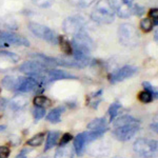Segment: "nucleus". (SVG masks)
Segmentation results:
<instances>
[{
  "label": "nucleus",
  "mask_w": 158,
  "mask_h": 158,
  "mask_svg": "<svg viewBox=\"0 0 158 158\" xmlns=\"http://www.w3.org/2000/svg\"><path fill=\"white\" fill-rule=\"evenodd\" d=\"M142 85H143V88H144V91L149 92V93L151 94V95L154 98H157L158 92H157V89L155 88V86H153L151 83L148 82V81H144V82H142Z\"/></svg>",
  "instance_id": "nucleus-33"
},
{
  "label": "nucleus",
  "mask_w": 158,
  "mask_h": 158,
  "mask_svg": "<svg viewBox=\"0 0 158 158\" xmlns=\"http://www.w3.org/2000/svg\"><path fill=\"white\" fill-rule=\"evenodd\" d=\"M114 12L120 18H129L133 15V0H112Z\"/></svg>",
  "instance_id": "nucleus-8"
},
{
  "label": "nucleus",
  "mask_w": 158,
  "mask_h": 158,
  "mask_svg": "<svg viewBox=\"0 0 158 158\" xmlns=\"http://www.w3.org/2000/svg\"><path fill=\"white\" fill-rule=\"evenodd\" d=\"M59 138V133L55 131L49 132L48 134V138H47V142H45V147H44V151H49L50 149H52L53 147L56 146L57 143V140Z\"/></svg>",
  "instance_id": "nucleus-21"
},
{
  "label": "nucleus",
  "mask_w": 158,
  "mask_h": 158,
  "mask_svg": "<svg viewBox=\"0 0 158 158\" xmlns=\"http://www.w3.org/2000/svg\"><path fill=\"white\" fill-rule=\"evenodd\" d=\"M109 128H103V129H97V130H90V131L83 132L85 135V138L86 140V143H90V142L94 141V140L102 137L104 134L106 133V131Z\"/></svg>",
  "instance_id": "nucleus-14"
},
{
  "label": "nucleus",
  "mask_w": 158,
  "mask_h": 158,
  "mask_svg": "<svg viewBox=\"0 0 158 158\" xmlns=\"http://www.w3.org/2000/svg\"><path fill=\"white\" fill-rule=\"evenodd\" d=\"M114 158H120V157H114Z\"/></svg>",
  "instance_id": "nucleus-44"
},
{
  "label": "nucleus",
  "mask_w": 158,
  "mask_h": 158,
  "mask_svg": "<svg viewBox=\"0 0 158 158\" xmlns=\"http://www.w3.org/2000/svg\"><path fill=\"white\" fill-rule=\"evenodd\" d=\"M42 79L45 83L56 80H64V79H77L76 76L65 72V71L56 70V69H48L44 72H42Z\"/></svg>",
  "instance_id": "nucleus-10"
},
{
  "label": "nucleus",
  "mask_w": 158,
  "mask_h": 158,
  "mask_svg": "<svg viewBox=\"0 0 158 158\" xmlns=\"http://www.w3.org/2000/svg\"><path fill=\"white\" fill-rule=\"evenodd\" d=\"M71 44H72L73 51H77V52L83 53V54L89 56H90V53L95 48L94 41L85 31L74 35Z\"/></svg>",
  "instance_id": "nucleus-4"
},
{
  "label": "nucleus",
  "mask_w": 158,
  "mask_h": 158,
  "mask_svg": "<svg viewBox=\"0 0 158 158\" xmlns=\"http://www.w3.org/2000/svg\"><path fill=\"white\" fill-rule=\"evenodd\" d=\"M133 149L135 153L144 158H153L156 156L158 143L154 139L138 138L135 140L133 144Z\"/></svg>",
  "instance_id": "nucleus-3"
},
{
  "label": "nucleus",
  "mask_w": 158,
  "mask_h": 158,
  "mask_svg": "<svg viewBox=\"0 0 158 158\" xmlns=\"http://www.w3.org/2000/svg\"><path fill=\"white\" fill-rule=\"evenodd\" d=\"M27 152H29V151H27V150H23V151L20 153V154L16 158H27Z\"/></svg>",
  "instance_id": "nucleus-39"
},
{
  "label": "nucleus",
  "mask_w": 158,
  "mask_h": 158,
  "mask_svg": "<svg viewBox=\"0 0 158 158\" xmlns=\"http://www.w3.org/2000/svg\"><path fill=\"white\" fill-rule=\"evenodd\" d=\"M45 115V109L42 106H35L33 110V116H34L35 120H40Z\"/></svg>",
  "instance_id": "nucleus-32"
},
{
  "label": "nucleus",
  "mask_w": 158,
  "mask_h": 158,
  "mask_svg": "<svg viewBox=\"0 0 158 158\" xmlns=\"http://www.w3.org/2000/svg\"><path fill=\"white\" fill-rule=\"evenodd\" d=\"M58 43L60 44V49L65 55L70 56L73 54V48L72 44L64 36H58Z\"/></svg>",
  "instance_id": "nucleus-20"
},
{
  "label": "nucleus",
  "mask_w": 158,
  "mask_h": 158,
  "mask_svg": "<svg viewBox=\"0 0 158 158\" xmlns=\"http://www.w3.org/2000/svg\"><path fill=\"white\" fill-rule=\"evenodd\" d=\"M121 109V103L120 102H114L110 106L109 108V111H108V114H109V117H110V121H113L114 118L117 116V114L119 113Z\"/></svg>",
  "instance_id": "nucleus-25"
},
{
  "label": "nucleus",
  "mask_w": 158,
  "mask_h": 158,
  "mask_svg": "<svg viewBox=\"0 0 158 158\" xmlns=\"http://www.w3.org/2000/svg\"><path fill=\"white\" fill-rule=\"evenodd\" d=\"M154 39H155V41H158V31L156 30L155 31V37H154Z\"/></svg>",
  "instance_id": "nucleus-42"
},
{
  "label": "nucleus",
  "mask_w": 158,
  "mask_h": 158,
  "mask_svg": "<svg viewBox=\"0 0 158 158\" xmlns=\"http://www.w3.org/2000/svg\"><path fill=\"white\" fill-rule=\"evenodd\" d=\"M0 38H1L9 47L10 45H14V47H16V45L29 47L30 45V41L27 38L15 34V33H12V32H2L1 34H0Z\"/></svg>",
  "instance_id": "nucleus-12"
},
{
  "label": "nucleus",
  "mask_w": 158,
  "mask_h": 158,
  "mask_svg": "<svg viewBox=\"0 0 158 158\" xmlns=\"http://www.w3.org/2000/svg\"><path fill=\"white\" fill-rule=\"evenodd\" d=\"M138 99L141 101L142 103H150V102H152V101H153L154 97H153L149 92L142 91V92H140V93L138 94Z\"/></svg>",
  "instance_id": "nucleus-30"
},
{
  "label": "nucleus",
  "mask_w": 158,
  "mask_h": 158,
  "mask_svg": "<svg viewBox=\"0 0 158 158\" xmlns=\"http://www.w3.org/2000/svg\"><path fill=\"white\" fill-rule=\"evenodd\" d=\"M33 3L35 6L42 7V9H47V7H50L53 4V0H32Z\"/></svg>",
  "instance_id": "nucleus-34"
},
{
  "label": "nucleus",
  "mask_w": 158,
  "mask_h": 158,
  "mask_svg": "<svg viewBox=\"0 0 158 158\" xmlns=\"http://www.w3.org/2000/svg\"><path fill=\"white\" fill-rule=\"evenodd\" d=\"M11 150L6 146H0V158H9Z\"/></svg>",
  "instance_id": "nucleus-36"
},
{
  "label": "nucleus",
  "mask_w": 158,
  "mask_h": 158,
  "mask_svg": "<svg viewBox=\"0 0 158 158\" xmlns=\"http://www.w3.org/2000/svg\"><path fill=\"white\" fill-rule=\"evenodd\" d=\"M157 17H158V10L157 7H155V9H151L149 12V18L150 19H153L154 20V22H153V24L157 25Z\"/></svg>",
  "instance_id": "nucleus-37"
},
{
  "label": "nucleus",
  "mask_w": 158,
  "mask_h": 158,
  "mask_svg": "<svg viewBox=\"0 0 158 158\" xmlns=\"http://www.w3.org/2000/svg\"><path fill=\"white\" fill-rule=\"evenodd\" d=\"M153 27H154V24H153V21L150 18H143L140 21V29L146 33L152 31Z\"/></svg>",
  "instance_id": "nucleus-28"
},
{
  "label": "nucleus",
  "mask_w": 158,
  "mask_h": 158,
  "mask_svg": "<svg viewBox=\"0 0 158 158\" xmlns=\"http://www.w3.org/2000/svg\"><path fill=\"white\" fill-rule=\"evenodd\" d=\"M119 41L124 47L133 48L139 42V34L136 27L131 23H123L118 27Z\"/></svg>",
  "instance_id": "nucleus-2"
},
{
  "label": "nucleus",
  "mask_w": 158,
  "mask_h": 158,
  "mask_svg": "<svg viewBox=\"0 0 158 158\" xmlns=\"http://www.w3.org/2000/svg\"><path fill=\"white\" fill-rule=\"evenodd\" d=\"M54 158H74V152L71 147L61 146L57 149Z\"/></svg>",
  "instance_id": "nucleus-18"
},
{
  "label": "nucleus",
  "mask_w": 158,
  "mask_h": 158,
  "mask_svg": "<svg viewBox=\"0 0 158 158\" xmlns=\"http://www.w3.org/2000/svg\"><path fill=\"white\" fill-rule=\"evenodd\" d=\"M19 77H15V76H6L2 79L1 83L3 85V88H6V90L11 91H16L17 85H18Z\"/></svg>",
  "instance_id": "nucleus-17"
},
{
  "label": "nucleus",
  "mask_w": 158,
  "mask_h": 158,
  "mask_svg": "<svg viewBox=\"0 0 158 158\" xmlns=\"http://www.w3.org/2000/svg\"><path fill=\"white\" fill-rule=\"evenodd\" d=\"M138 72L135 67H132V65H124V67L120 68L119 70L115 71L110 75V82L111 83H117L120 82V81H123L126 79H128L132 76H134L135 74Z\"/></svg>",
  "instance_id": "nucleus-9"
},
{
  "label": "nucleus",
  "mask_w": 158,
  "mask_h": 158,
  "mask_svg": "<svg viewBox=\"0 0 158 158\" xmlns=\"http://www.w3.org/2000/svg\"><path fill=\"white\" fill-rule=\"evenodd\" d=\"M86 140L85 138V135L83 133H80L78 134L77 136L74 138V150H75L76 154L81 156L83 154L85 150V147H86Z\"/></svg>",
  "instance_id": "nucleus-15"
},
{
  "label": "nucleus",
  "mask_w": 158,
  "mask_h": 158,
  "mask_svg": "<svg viewBox=\"0 0 158 158\" xmlns=\"http://www.w3.org/2000/svg\"><path fill=\"white\" fill-rule=\"evenodd\" d=\"M49 67L47 64H44L41 61H25L19 67L20 72L27 74L29 76L35 75V74H39L44 72L45 70H48Z\"/></svg>",
  "instance_id": "nucleus-11"
},
{
  "label": "nucleus",
  "mask_w": 158,
  "mask_h": 158,
  "mask_svg": "<svg viewBox=\"0 0 158 158\" xmlns=\"http://www.w3.org/2000/svg\"><path fill=\"white\" fill-rule=\"evenodd\" d=\"M69 2L78 7H89L95 2V0H69Z\"/></svg>",
  "instance_id": "nucleus-27"
},
{
  "label": "nucleus",
  "mask_w": 158,
  "mask_h": 158,
  "mask_svg": "<svg viewBox=\"0 0 158 158\" xmlns=\"http://www.w3.org/2000/svg\"><path fill=\"white\" fill-rule=\"evenodd\" d=\"M29 29L36 37L51 43V44L56 45L58 43V36L56 35V33L45 25L36 23V22H31L29 23Z\"/></svg>",
  "instance_id": "nucleus-5"
},
{
  "label": "nucleus",
  "mask_w": 158,
  "mask_h": 158,
  "mask_svg": "<svg viewBox=\"0 0 158 158\" xmlns=\"http://www.w3.org/2000/svg\"><path fill=\"white\" fill-rule=\"evenodd\" d=\"M44 136H45L44 133H38L36 135H34L32 138L27 140V144L30 147H39L43 142V140H44Z\"/></svg>",
  "instance_id": "nucleus-23"
},
{
  "label": "nucleus",
  "mask_w": 158,
  "mask_h": 158,
  "mask_svg": "<svg viewBox=\"0 0 158 158\" xmlns=\"http://www.w3.org/2000/svg\"><path fill=\"white\" fill-rule=\"evenodd\" d=\"M133 14L137 15V16H141L144 14V9L143 6H140L139 4H134L133 6Z\"/></svg>",
  "instance_id": "nucleus-38"
},
{
  "label": "nucleus",
  "mask_w": 158,
  "mask_h": 158,
  "mask_svg": "<svg viewBox=\"0 0 158 158\" xmlns=\"http://www.w3.org/2000/svg\"><path fill=\"white\" fill-rule=\"evenodd\" d=\"M140 126L138 121L132 122V123L126 124V126L117 127L113 130L114 137L119 140V141H129L131 138L136 135L137 132L139 131Z\"/></svg>",
  "instance_id": "nucleus-6"
},
{
  "label": "nucleus",
  "mask_w": 158,
  "mask_h": 158,
  "mask_svg": "<svg viewBox=\"0 0 158 158\" xmlns=\"http://www.w3.org/2000/svg\"><path fill=\"white\" fill-rule=\"evenodd\" d=\"M37 88H42V85L33 77H19L18 85L16 91L20 93H30V92L36 91Z\"/></svg>",
  "instance_id": "nucleus-13"
},
{
  "label": "nucleus",
  "mask_w": 158,
  "mask_h": 158,
  "mask_svg": "<svg viewBox=\"0 0 158 158\" xmlns=\"http://www.w3.org/2000/svg\"><path fill=\"white\" fill-rule=\"evenodd\" d=\"M91 18L97 23H112L115 19V12L111 0H98L91 14Z\"/></svg>",
  "instance_id": "nucleus-1"
},
{
  "label": "nucleus",
  "mask_w": 158,
  "mask_h": 158,
  "mask_svg": "<svg viewBox=\"0 0 158 158\" xmlns=\"http://www.w3.org/2000/svg\"><path fill=\"white\" fill-rule=\"evenodd\" d=\"M137 121L134 117L130 116V115H124L118 118L117 120L114 122V127L117 128V127H121V126H126V124H129V123H132V122H135Z\"/></svg>",
  "instance_id": "nucleus-26"
},
{
  "label": "nucleus",
  "mask_w": 158,
  "mask_h": 158,
  "mask_svg": "<svg viewBox=\"0 0 158 158\" xmlns=\"http://www.w3.org/2000/svg\"><path fill=\"white\" fill-rule=\"evenodd\" d=\"M103 128H108L104 117L94 119V120H92L90 123L88 124V129H90V130H97V129H103Z\"/></svg>",
  "instance_id": "nucleus-22"
},
{
  "label": "nucleus",
  "mask_w": 158,
  "mask_h": 158,
  "mask_svg": "<svg viewBox=\"0 0 158 158\" xmlns=\"http://www.w3.org/2000/svg\"><path fill=\"white\" fill-rule=\"evenodd\" d=\"M63 112H64V108H63V106H58V108L53 109L52 111L48 114L47 120L50 122H53V123H57V122L60 121L61 114H62Z\"/></svg>",
  "instance_id": "nucleus-19"
},
{
  "label": "nucleus",
  "mask_w": 158,
  "mask_h": 158,
  "mask_svg": "<svg viewBox=\"0 0 158 158\" xmlns=\"http://www.w3.org/2000/svg\"><path fill=\"white\" fill-rule=\"evenodd\" d=\"M6 129V126H0V132L4 131Z\"/></svg>",
  "instance_id": "nucleus-43"
},
{
  "label": "nucleus",
  "mask_w": 158,
  "mask_h": 158,
  "mask_svg": "<svg viewBox=\"0 0 158 158\" xmlns=\"http://www.w3.org/2000/svg\"><path fill=\"white\" fill-rule=\"evenodd\" d=\"M73 139V136L71 135L70 133H65L62 135V137H61V140L59 142V146H65V144H68L69 142L71 141V140Z\"/></svg>",
  "instance_id": "nucleus-35"
},
{
  "label": "nucleus",
  "mask_w": 158,
  "mask_h": 158,
  "mask_svg": "<svg viewBox=\"0 0 158 158\" xmlns=\"http://www.w3.org/2000/svg\"><path fill=\"white\" fill-rule=\"evenodd\" d=\"M33 102H34L35 106H42V108L44 106H50L51 104V101L45 96H36Z\"/></svg>",
  "instance_id": "nucleus-29"
},
{
  "label": "nucleus",
  "mask_w": 158,
  "mask_h": 158,
  "mask_svg": "<svg viewBox=\"0 0 158 158\" xmlns=\"http://www.w3.org/2000/svg\"><path fill=\"white\" fill-rule=\"evenodd\" d=\"M151 128L153 129V131H154L155 133H157V122H155V123H152Z\"/></svg>",
  "instance_id": "nucleus-40"
},
{
  "label": "nucleus",
  "mask_w": 158,
  "mask_h": 158,
  "mask_svg": "<svg viewBox=\"0 0 158 158\" xmlns=\"http://www.w3.org/2000/svg\"><path fill=\"white\" fill-rule=\"evenodd\" d=\"M2 47H9V45H7L6 43L4 42L3 40L1 39V38H0V48H2Z\"/></svg>",
  "instance_id": "nucleus-41"
},
{
  "label": "nucleus",
  "mask_w": 158,
  "mask_h": 158,
  "mask_svg": "<svg viewBox=\"0 0 158 158\" xmlns=\"http://www.w3.org/2000/svg\"><path fill=\"white\" fill-rule=\"evenodd\" d=\"M27 103V99L24 96H15L10 102V106L13 111H19L23 109Z\"/></svg>",
  "instance_id": "nucleus-16"
},
{
  "label": "nucleus",
  "mask_w": 158,
  "mask_h": 158,
  "mask_svg": "<svg viewBox=\"0 0 158 158\" xmlns=\"http://www.w3.org/2000/svg\"><path fill=\"white\" fill-rule=\"evenodd\" d=\"M85 24H86V20L83 18V17L76 15V16L68 17V18L63 21L62 27L65 33L75 35L80 32H83L85 27Z\"/></svg>",
  "instance_id": "nucleus-7"
},
{
  "label": "nucleus",
  "mask_w": 158,
  "mask_h": 158,
  "mask_svg": "<svg viewBox=\"0 0 158 158\" xmlns=\"http://www.w3.org/2000/svg\"><path fill=\"white\" fill-rule=\"evenodd\" d=\"M103 91L102 90H99L98 92H96L95 94H93L92 96L89 97V103H90V106L92 108L94 109H97L98 108V104L101 102V95H102Z\"/></svg>",
  "instance_id": "nucleus-24"
},
{
  "label": "nucleus",
  "mask_w": 158,
  "mask_h": 158,
  "mask_svg": "<svg viewBox=\"0 0 158 158\" xmlns=\"http://www.w3.org/2000/svg\"><path fill=\"white\" fill-rule=\"evenodd\" d=\"M0 56L13 61V62H17V61H19V56L18 55L15 54V53H12V52H7V51H0Z\"/></svg>",
  "instance_id": "nucleus-31"
}]
</instances>
